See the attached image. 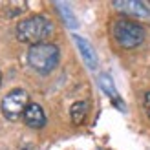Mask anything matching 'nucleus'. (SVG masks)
I'll list each match as a JSON object with an SVG mask.
<instances>
[{"instance_id":"obj_1","label":"nucleus","mask_w":150,"mask_h":150,"mask_svg":"<svg viewBox=\"0 0 150 150\" xmlns=\"http://www.w3.org/2000/svg\"><path fill=\"white\" fill-rule=\"evenodd\" d=\"M51 31H53V24H51L46 17H40V15L24 18L22 22H18V26H17L18 40L26 42V44H31V46L42 44V40H46L51 35Z\"/></svg>"},{"instance_id":"obj_2","label":"nucleus","mask_w":150,"mask_h":150,"mask_svg":"<svg viewBox=\"0 0 150 150\" xmlns=\"http://www.w3.org/2000/svg\"><path fill=\"white\" fill-rule=\"evenodd\" d=\"M59 48L55 44L50 42H42L37 44V46H31L28 51V62L29 66L39 71L42 75H48L50 71L55 70V66L59 64Z\"/></svg>"},{"instance_id":"obj_3","label":"nucleus","mask_w":150,"mask_h":150,"mask_svg":"<svg viewBox=\"0 0 150 150\" xmlns=\"http://www.w3.org/2000/svg\"><path fill=\"white\" fill-rule=\"evenodd\" d=\"M114 39L121 48H136L145 40V31L137 22L132 20H117L114 24Z\"/></svg>"},{"instance_id":"obj_4","label":"nucleus","mask_w":150,"mask_h":150,"mask_svg":"<svg viewBox=\"0 0 150 150\" xmlns=\"http://www.w3.org/2000/svg\"><path fill=\"white\" fill-rule=\"evenodd\" d=\"M28 104H29L28 103V93L22 88H15L2 99L0 108H2V114H4L6 119H9V121H18V119L24 115Z\"/></svg>"},{"instance_id":"obj_5","label":"nucleus","mask_w":150,"mask_h":150,"mask_svg":"<svg viewBox=\"0 0 150 150\" xmlns=\"http://www.w3.org/2000/svg\"><path fill=\"white\" fill-rule=\"evenodd\" d=\"M114 7L125 15H130V17H148L150 15L148 7L139 0H115Z\"/></svg>"},{"instance_id":"obj_6","label":"nucleus","mask_w":150,"mask_h":150,"mask_svg":"<svg viewBox=\"0 0 150 150\" xmlns=\"http://www.w3.org/2000/svg\"><path fill=\"white\" fill-rule=\"evenodd\" d=\"M22 119H24V123L29 126V128H42V126L46 125V114H44L42 106L37 104V103H29L28 104Z\"/></svg>"},{"instance_id":"obj_7","label":"nucleus","mask_w":150,"mask_h":150,"mask_svg":"<svg viewBox=\"0 0 150 150\" xmlns=\"http://www.w3.org/2000/svg\"><path fill=\"white\" fill-rule=\"evenodd\" d=\"M73 40H75V44H77V48L81 51L82 59H84V62L88 64V68L95 70L97 68V55H95V50L92 48V44H90L86 39L79 37V35H73Z\"/></svg>"},{"instance_id":"obj_8","label":"nucleus","mask_w":150,"mask_h":150,"mask_svg":"<svg viewBox=\"0 0 150 150\" xmlns=\"http://www.w3.org/2000/svg\"><path fill=\"white\" fill-rule=\"evenodd\" d=\"M88 114V103L86 101H77L71 104V110H70V115H71V123L73 125H82L86 119Z\"/></svg>"},{"instance_id":"obj_9","label":"nucleus","mask_w":150,"mask_h":150,"mask_svg":"<svg viewBox=\"0 0 150 150\" xmlns=\"http://www.w3.org/2000/svg\"><path fill=\"white\" fill-rule=\"evenodd\" d=\"M99 82H101V88L119 104V106H121V103H119V93H117V90H115V86H114V81H112L108 75H101V77H99Z\"/></svg>"},{"instance_id":"obj_10","label":"nucleus","mask_w":150,"mask_h":150,"mask_svg":"<svg viewBox=\"0 0 150 150\" xmlns=\"http://www.w3.org/2000/svg\"><path fill=\"white\" fill-rule=\"evenodd\" d=\"M55 7H57V9H61V17H62V20L66 22V24H68V28H77V18L73 17V13H71V9H70L68 6L57 2Z\"/></svg>"},{"instance_id":"obj_11","label":"nucleus","mask_w":150,"mask_h":150,"mask_svg":"<svg viewBox=\"0 0 150 150\" xmlns=\"http://www.w3.org/2000/svg\"><path fill=\"white\" fill-rule=\"evenodd\" d=\"M145 110H146V114H148V117H150V92L145 95Z\"/></svg>"},{"instance_id":"obj_12","label":"nucleus","mask_w":150,"mask_h":150,"mask_svg":"<svg viewBox=\"0 0 150 150\" xmlns=\"http://www.w3.org/2000/svg\"><path fill=\"white\" fill-rule=\"evenodd\" d=\"M0 82H2V73H0Z\"/></svg>"}]
</instances>
